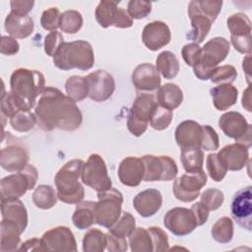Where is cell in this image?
Wrapping results in <instances>:
<instances>
[{
  "label": "cell",
  "instance_id": "obj_39",
  "mask_svg": "<svg viewBox=\"0 0 252 252\" xmlns=\"http://www.w3.org/2000/svg\"><path fill=\"white\" fill-rule=\"evenodd\" d=\"M213 238L219 243H228L233 237V221L228 217L219 219L211 230Z\"/></svg>",
  "mask_w": 252,
  "mask_h": 252
},
{
  "label": "cell",
  "instance_id": "obj_58",
  "mask_svg": "<svg viewBox=\"0 0 252 252\" xmlns=\"http://www.w3.org/2000/svg\"><path fill=\"white\" fill-rule=\"evenodd\" d=\"M33 4L34 1L32 0H12L10 2L11 12L21 16H27L32 11Z\"/></svg>",
  "mask_w": 252,
  "mask_h": 252
},
{
  "label": "cell",
  "instance_id": "obj_36",
  "mask_svg": "<svg viewBox=\"0 0 252 252\" xmlns=\"http://www.w3.org/2000/svg\"><path fill=\"white\" fill-rule=\"evenodd\" d=\"M129 244L133 252H151L153 243L150 232L144 227H135L129 235Z\"/></svg>",
  "mask_w": 252,
  "mask_h": 252
},
{
  "label": "cell",
  "instance_id": "obj_47",
  "mask_svg": "<svg viewBox=\"0 0 252 252\" xmlns=\"http://www.w3.org/2000/svg\"><path fill=\"white\" fill-rule=\"evenodd\" d=\"M237 77L236 69L232 65L217 67L210 80L215 84H231Z\"/></svg>",
  "mask_w": 252,
  "mask_h": 252
},
{
  "label": "cell",
  "instance_id": "obj_9",
  "mask_svg": "<svg viewBox=\"0 0 252 252\" xmlns=\"http://www.w3.org/2000/svg\"><path fill=\"white\" fill-rule=\"evenodd\" d=\"M81 180L85 185L93 188L96 192L108 190L112 185L106 164L103 158L97 154L91 155L87 162H84L81 170Z\"/></svg>",
  "mask_w": 252,
  "mask_h": 252
},
{
  "label": "cell",
  "instance_id": "obj_4",
  "mask_svg": "<svg viewBox=\"0 0 252 252\" xmlns=\"http://www.w3.org/2000/svg\"><path fill=\"white\" fill-rule=\"evenodd\" d=\"M53 63L58 69L64 71L71 69L90 70L94 63L93 47L86 40L64 41L53 56Z\"/></svg>",
  "mask_w": 252,
  "mask_h": 252
},
{
  "label": "cell",
  "instance_id": "obj_31",
  "mask_svg": "<svg viewBox=\"0 0 252 252\" xmlns=\"http://www.w3.org/2000/svg\"><path fill=\"white\" fill-rule=\"evenodd\" d=\"M94 203L93 201H82L77 204L72 216L74 225L79 229L91 227L94 221Z\"/></svg>",
  "mask_w": 252,
  "mask_h": 252
},
{
  "label": "cell",
  "instance_id": "obj_20",
  "mask_svg": "<svg viewBox=\"0 0 252 252\" xmlns=\"http://www.w3.org/2000/svg\"><path fill=\"white\" fill-rule=\"evenodd\" d=\"M132 83L139 92H154L160 87V77L156 66L150 63L138 65L132 73Z\"/></svg>",
  "mask_w": 252,
  "mask_h": 252
},
{
  "label": "cell",
  "instance_id": "obj_42",
  "mask_svg": "<svg viewBox=\"0 0 252 252\" xmlns=\"http://www.w3.org/2000/svg\"><path fill=\"white\" fill-rule=\"evenodd\" d=\"M83 26V17L76 10H68L62 13L60 19V30L65 33H76Z\"/></svg>",
  "mask_w": 252,
  "mask_h": 252
},
{
  "label": "cell",
  "instance_id": "obj_16",
  "mask_svg": "<svg viewBox=\"0 0 252 252\" xmlns=\"http://www.w3.org/2000/svg\"><path fill=\"white\" fill-rule=\"evenodd\" d=\"M252 187L250 185L237 191L231 201L230 211L238 225L250 231L252 229Z\"/></svg>",
  "mask_w": 252,
  "mask_h": 252
},
{
  "label": "cell",
  "instance_id": "obj_14",
  "mask_svg": "<svg viewBox=\"0 0 252 252\" xmlns=\"http://www.w3.org/2000/svg\"><path fill=\"white\" fill-rule=\"evenodd\" d=\"M45 251L72 252L77 251V241L68 226L59 225L45 231L40 238Z\"/></svg>",
  "mask_w": 252,
  "mask_h": 252
},
{
  "label": "cell",
  "instance_id": "obj_10",
  "mask_svg": "<svg viewBox=\"0 0 252 252\" xmlns=\"http://www.w3.org/2000/svg\"><path fill=\"white\" fill-rule=\"evenodd\" d=\"M219 126L225 136L234 139L248 149L252 145V126L244 116L236 111L223 113L219 119Z\"/></svg>",
  "mask_w": 252,
  "mask_h": 252
},
{
  "label": "cell",
  "instance_id": "obj_57",
  "mask_svg": "<svg viewBox=\"0 0 252 252\" xmlns=\"http://www.w3.org/2000/svg\"><path fill=\"white\" fill-rule=\"evenodd\" d=\"M231 43L235 50L243 54L251 53V34L244 36H230Z\"/></svg>",
  "mask_w": 252,
  "mask_h": 252
},
{
  "label": "cell",
  "instance_id": "obj_37",
  "mask_svg": "<svg viewBox=\"0 0 252 252\" xmlns=\"http://www.w3.org/2000/svg\"><path fill=\"white\" fill-rule=\"evenodd\" d=\"M230 36H244L251 34V22L243 13H234L226 20Z\"/></svg>",
  "mask_w": 252,
  "mask_h": 252
},
{
  "label": "cell",
  "instance_id": "obj_52",
  "mask_svg": "<svg viewBox=\"0 0 252 252\" xmlns=\"http://www.w3.org/2000/svg\"><path fill=\"white\" fill-rule=\"evenodd\" d=\"M203 136L201 143V150L216 151L219 149L220 140L216 130L210 125H203Z\"/></svg>",
  "mask_w": 252,
  "mask_h": 252
},
{
  "label": "cell",
  "instance_id": "obj_17",
  "mask_svg": "<svg viewBox=\"0 0 252 252\" xmlns=\"http://www.w3.org/2000/svg\"><path fill=\"white\" fill-rule=\"evenodd\" d=\"M89 88V97L100 102L107 100L114 93L115 81L110 73L105 70H96L90 73L87 77Z\"/></svg>",
  "mask_w": 252,
  "mask_h": 252
},
{
  "label": "cell",
  "instance_id": "obj_43",
  "mask_svg": "<svg viewBox=\"0 0 252 252\" xmlns=\"http://www.w3.org/2000/svg\"><path fill=\"white\" fill-rule=\"evenodd\" d=\"M206 167L209 176L216 182L221 181L227 172V168L223 161L220 159L218 154L214 153L207 156Z\"/></svg>",
  "mask_w": 252,
  "mask_h": 252
},
{
  "label": "cell",
  "instance_id": "obj_59",
  "mask_svg": "<svg viewBox=\"0 0 252 252\" xmlns=\"http://www.w3.org/2000/svg\"><path fill=\"white\" fill-rule=\"evenodd\" d=\"M190 210L192 211V213L195 217L198 226L203 225L208 220L210 210L201 201L193 204Z\"/></svg>",
  "mask_w": 252,
  "mask_h": 252
},
{
  "label": "cell",
  "instance_id": "obj_12",
  "mask_svg": "<svg viewBox=\"0 0 252 252\" xmlns=\"http://www.w3.org/2000/svg\"><path fill=\"white\" fill-rule=\"evenodd\" d=\"M116 1L102 0L98 3L94 16L96 22L102 28H108L114 26L120 29H126L133 26V19L128 12L118 7Z\"/></svg>",
  "mask_w": 252,
  "mask_h": 252
},
{
  "label": "cell",
  "instance_id": "obj_40",
  "mask_svg": "<svg viewBox=\"0 0 252 252\" xmlns=\"http://www.w3.org/2000/svg\"><path fill=\"white\" fill-rule=\"evenodd\" d=\"M23 109H29V107L11 91L5 92L3 88V93L1 95V116L11 118L14 114Z\"/></svg>",
  "mask_w": 252,
  "mask_h": 252
},
{
  "label": "cell",
  "instance_id": "obj_54",
  "mask_svg": "<svg viewBox=\"0 0 252 252\" xmlns=\"http://www.w3.org/2000/svg\"><path fill=\"white\" fill-rule=\"evenodd\" d=\"M63 35L61 32L57 31L50 32L48 34L45 35L44 37V51L48 56H54L55 53L58 51L62 43L64 42L63 40Z\"/></svg>",
  "mask_w": 252,
  "mask_h": 252
},
{
  "label": "cell",
  "instance_id": "obj_15",
  "mask_svg": "<svg viewBox=\"0 0 252 252\" xmlns=\"http://www.w3.org/2000/svg\"><path fill=\"white\" fill-rule=\"evenodd\" d=\"M163 224L176 236H185L198 226L192 211L183 207L170 209L163 218Z\"/></svg>",
  "mask_w": 252,
  "mask_h": 252
},
{
  "label": "cell",
  "instance_id": "obj_48",
  "mask_svg": "<svg viewBox=\"0 0 252 252\" xmlns=\"http://www.w3.org/2000/svg\"><path fill=\"white\" fill-rule=\"evenodd\" d=\"M224 200L223 193L216 188H209L206 189L201 194V202L210 210L216 211L222 205Z\"/></svg>",
  "mask_w": 252,
  "mask_h": 252
},
{
  "label": "cell",
  "instance_id": "obj_7",
  "mask_svg": "<svg viewBox=\"0 0 252 252\" xmlns=\"http://www.w3.org/2000/svg\"><path fill=\"white\" fill-rule=\"evenodd\" d=\"M37 178V169L30 163L23 170L2 178L0 182L1 200L21 198L28 190L33 189Z\"/></svg>",
  "mask_w": 252,
  "mask_h": 252
},
{
  "label": "cell",
  "instance_id": "obj_60",
  "mask_svg": "<svg viewBox=\"0 0 252 252\" xmlns=\"http://www.w3.org/2000/svg\"><path fill=\"white\" fill-rule=\"evenodd\" d=\"M19 251H45L41 242V239L38 238H31L27 241L21 243Z\"/></svg>",
  "mask_w": 252,
  "mask_h": 252
},
{
  "label": "cell",
  "instance_id": "obj_24",
  "mask_svg": "<svg viewBox=\"0 0 252 252\" xmlns=\"http://www.w3.org/2000/svg\"><path fill=\"white\" fill-rule=\"evenodd\" d=\"M220 159L225 164L227 170H241L249 159L248 148L240 143H234L224 146L218 153Z\"/></svg>",
  "mask_w": 252,
  "mask_h": 252
},
{
  "label": "cell",
  "instance_id": "obj_55",
  "mask_svg": "<svg viewBox=\"0 0 252 252\" xmlns=\"http://www.w3.org/2000/svg\"><path fill=\"white\" fill-rule=\"evenodd\" d=\"M106 235V250L110 252H124L128 248L126 237H121L110 231L105 233Z\"/></svg>",
  "mask_w": 252,
  "mask_h": 252
},
{
  "label": "cell",
  "instance_id": "obj_46",
  "mask_svg": "<svg viewBox=\"0 0 252 252\" xmlns=\"http://www.w3.org/2000/svg\"><path fill=\"white\" fill-rule=\"evenodd\" d=\"M193 3L196 8L213 23L218 18L222 6V1L220 0H193Z\"/></svg>",
  "mask_w": 252,
  "mask_h": 252
},
{
  "label": "cell",
  "instance_id": "obj_28",
  "mask_svg": "<svg viewBox=\"0 0 252 252\" xmlns=\"http://www.w3.org/2000/svg\"><path fill=\"white\" fill-rule=\"evenodd\" d=\"M214 106L218 110H226L235 104L238 96L237 89L231 84H220L210 90Z\"/></svg>",
  "mask_w": 252,
  "mask_h": 252
},
{
  "label": "cell",
  "instance_id": "obj_11",
  "mask_svg": "<svg viewBox=\"0 0 252 252\" xmlns=\"http://www.w3.org/2000/svg\"><path fill=\"white\" fill-rule=\"evenodd\" d=\"M145 166V181H169L173 180L178 168L173 158L168 156L145 155L141 157Z\"/></svg>",
  "mask_w": 252,
  "mask_h": 252
},
{
  "label": "cell",
  "instance_id": "obj_41",
  "mask_svg": "<svg viewBox=\"0 0 252 252\" xmlns=\"http://www.w3.org/2000/svg\"><path fill=\"white\" fill-rule=\"evenodd\" d=\"M35 124V114L28 109L20 110L10 118V125L18 132H29Z\"/></svg>",
  "mask_w": 252,
  "mask_h": 252
},
{
  "label": "cell",
  "instance_id": "obj_8",
  "mask_svg": "<svg viewBox=\"0 0 252 252\" xmlns=\"http://www.w3.org/2000/svg\"><path fill=\"white\" fill-rule=\"evenodd\" d=\"M157 105L156 96L147 93L135 98L127 117V127L132 135L140 137L146 132L152 112Z\"/></svg>",
  "mask_w": 252,
  "mask_h": 252
},
{
  "label": "cell",
  "instance_id": "obj_22",
  "mask_svg": "<svg viewBox=\"0 0 252 252\" xmlns=\"http://www.w3.org/2000/svg\"><path fill=\"white\" fill-rule=\"evenodd\" d=\"M30 155L26 148L20 145H9L1 150L0 164L10 172L23 170L29 161Z\"/></svg>",
  "mask_w": 252,
  "mask_h": 252
},
{
  "label": "cell",
  "instance_id": "obj_30",
  "mask_svg": "<svg viewBox=\"0 0 252 252\" xmlns=\"http://www.w3.org/2000/svg\"><path fill=\"white\" fill-rule=\"evenodd\" d=\"M156 99L158 105L173 110L177 108L183 100L181 89L173 83H166L160 86L156 94Z\"/></svg>",
  "mask_w": 252,
  "mask_h": 252
},
{
  "label": "cell",
  "instance_id": "obj_1",
  "mask_svg": "<svg viewBox=\"0 0 252 252\" xmlns=\"http://www.w3.org/2000/svg\"><path fill=\"white\" fill-rule=\"evenodd\" d=\"M33 113L37 126L43 131H74L83 121L82 112L76 101L54 87L45 88L34 106Z\"/></svg>",
  "mask_w": 252,
  "mask_h": 252
},
{
  "label": "cell",
  "instance_id": "obj_44",
  "mask_svg": "<svg viewBox=\"0 0 252 252\" xmlns=\"http://www.w3.org/2000/svg\"><path fill=\"white\" fill-rule=\"evenodd\" d=\"M135 218L129 212H123L122 216L118 219V220L108 229L111 233L116 234L118 236L129 237V235L135 229Z\"/></svg>",
  "mask_w": 252,
  "mask_h": 252
},
{
  "label": "cell",
  "instance_id": "obj_29",
  "mask_svg": "<svg viewBox=\"0 0 252 252\" xmlns=\"http://www.w3.org/2000/svg\"><path fill=\"white\" fill-rule=\"evenodd\" d=\"M22 231L18 224L12 220H1V252H13L19 249L21 245Z\"/></svg>",
  "mask_w": 252,
  "mask_h": 252
},
{
  "label": "cell",
  "instance_id": "obj_5",
  "mask_svg": "<svg viewBox=\"0 0 252 252\" xmlns=\"http://www.w3.org/2000/svg\"><path fill=\"white\" fill-rule=\"evenodd\" d=\"M229 48V41L222 36H216L206 42L202 47L200 61L193 67L195 76L202 81L209 80L218 65L228 55Z\"/></svg>",
  "mask_w": 252,
  "mask_h": 252
},
{
  "label": "cell",
  "instance_id": "obj_38",
  "mask_svg": "<svg viewBox=\"0 0 252 252\" xmlns=\"http://www.w3.org/2000/svg\"><path fill=\"white\" fill-rule=\"evenodd\" d=\"M106 247V235L97 228L88 230L83 238L84 252H102Z\"/></svg>",
  "mask_w": 252,
  "mask_h": 252
},
{
  "label": "cell",
  "instance_id": "obj_19",
  "mask_svg": "<svg viewBox=\"0 0 252 252\" xmlns=\"http://www.w3.org/2000/svg\"><path fill=\"white\" fill-rule=\"evenodd\" d=\"M175 141L181 150L201 149L203 127L194 120H185L175 130Z\"/></svg>",
  "mask_w": 252,
  "mask_h": 252
},
{
  "label": "cell",
  "instance_id": "obj_34",
  "mask_svg": "<svg viewBox=\"0 0 252 252\" xmlns=\"http://www.w3.org/2000/svg\"><path fill=\"white\" fill-rule=\"evenodd\" d=\"M65 91L74 101H81L89 96V88L86 77L71 76L65 83Z\"/></svg>",
  "mask_w": 252,
  "mask_h": 252
},
{
  "label": "cell",
  "instance_id": "obj_56",
  "mask_svg": "<svg viewBox=\"0 0 252 252\" xmlns=\"http://www.w3.org/2000/svg\"><path fill=\"white\" fill-rule=\"evenodd\" d=\"M19 42L16 38L8 35H2L0 41V52L4 55H14L19 51Z\"/></svg>",
  "mask_w": 252,
  "mask_h": 252
},
{
  "label": "cell",
  "instance_id": "obj_62",
  "mask_svg": "<svg viewBox=\"0 0 252 252\" xmlns=\"http://www.w3.org/2000/svg\"><path fill=\"white\" fill-rule=\"evenodd\" d=\"M250 54H247V56L243 59V62H242V68L244 70V72L246 73V77H247V82L248 84L250 85V82H251V77H250V73H251V68H250Z\"/></svg>",
  "mask_w": 252,
  "mask_h": 252
},
{
  "label": "cell",
  "instance_id": "obj_18",
  "mask_svg": "<svg viewBox=\"0 0 252 252\" xmlns=\"http://www.w3.org/2000/svg\"><path fill=\"white\" fill-rule=\"evenodd\" d=\"M171 32L168 26L161 21H154L145 26L142 32V40L145 46L153 51L158 50L168 44Z\"/></svg>",
  "mask_w": 252,
  "mask_h": 252
},
{
  "label": "cell",
  "instance_id": "obj_2",
  "mask_svg": "<svg viewBox=\"0 0 252 252\" xmlns=\"http://www.w3.org/2000/svg\"><path fill=\"white\" fill-rule=\"evenodd\" d=\"M84 161L79 158L65 163L56 173L54 183L58 199L66 204H79L85 197V190L79 181Z\"/></svg>",
  "mask_w": 252,
  "mask_h": 252
},
{
  "label": "cell",
  "instance_id": "obj_45",
  "mask_svg": "<svg viewBox=\"0 0 252 252\" xmlns=\"http://www.w3.org/2000/svg\"><path fill=\"white\" fill-rule=\"evenodd\" d=\"M172 120V110L164 108L160 105H157L152 112L150 118V125L153 129L161 131L166 129Z\"/></svg>",
  "mask_w": 252,
  "mask_h": 252
},
{
  "label": "cell",
  "instance_id": "obj_32",
  "mask_svg": "<svg viewBox=\"0 0 252 252\" xmlns=\"http://www.w3.org/2000/svg\"><path fill=\"white\" fill-rule=\"evenodd\" d=\"M156 68L163 78L170 80L177 76L179 72V62L172 52L165 50L158 55Z\"/></svg>",
  "mask_w": 252,
  "mask_h": 252
},
{
  "label": "cell",
  "instance_id": "obj_50",
  "mask_svg": "<svg viewBox=\"0 0 252 252\" xmlns=\"http://www.w3.org/2000/svg\"><path fill=\"white\" fill-rule=\"evenodd\" d=\"M148 231L152 238L153 251L162 252L168 250V237L162 228L158 226H151L148 228Z\"/></svg>",
  "mask_w": 252,
  "mask_h": 252
},
{
  "label": "cell",
  "instance_id": "obj_53",
  "mask_svg": "<svg viewBox=\"0 0 252 252\" xmlns=\"http://www.w3.org/2000/svg\"><path fill=\"white\" fill-rule=\"evenodd\" d=\"M201 52H202V47H200L199 44L196 42H191V43L185 44L182 47L181 55L183 60L188 66L194 67L200 61Z\"/></svg>",
  "mask_w": 252,
  "mask_h": 252
},
{
  "label": "cell",
  "instance_id": "obj_3",
  "mask_svg": "<svg viewBox=\"0 0 252 252\" xmlns=\"http://www.w3.org/2000/svg\"><path fill=\"white\" fill-rule=\"evenodd\" d=\"M11 92L17 95L28 107L35 106L36 98L45 90V79L41 72L27 68L16 69L10 79Z\"/></svg>",
  "mask_w": 252,
  "mask_h": 252
},
{
  "label": "cell",
  "instance_id": "obj_21",
  "mask_svg": "<svg viewBox=\"0 0 252 252\" xmlns=\"http://www.w3.org/2000/svg\"><path fill=\"white\" fill-rule=\"evenodd\" d=\"M118 178L120 182L128 187H136L144 179L145 166L141 158L127 157L123 158L118 166Z\"/></svg>",
  "mask_w": 252,
  "mask_h": 252
},
{
  "label": "cell",
  "instance_id": "obj_26",
  "mask_svg": "<svg viewBox=\"0 0 252 252\" xmlns=\"http://www.w3.org/2000/svg\"><path fill=\"white\" fill-rule=\"evenodd\" d=\"M1 215L3 220L16 222L22 233L28 225V212L22 201L19 199L1 200Z\"/></svg>",
  "mask_w": 252,
  "mask_h": 252
},
{
  "label": "cell",
  "instance_id": "obj_49",
  "mask_svg": "<svg viewBox=\"0 0 252 252\" xmlns=\"http://www.w3.org/2000/svg\"><path fill=\"white\" fill-rule=\"evenodd\" d=\"M61 13L58 8L51 7L47 10H44L41 14L40 25L46 31H56L60 27V19Z\"/></svg>",
  "mask_w": 252,
  "mask_h": 252
},
{
  "label": "cell",
  "instance_id": "obj_35",
  "mask_svg": "<svg viewBox=\"0 0 252 252\" xmlns=\"http://www.w3.org/2000/svg\"><path fill=\"white\" fill-rule=\"evenodd\" d=\"M180 160L186 172H198L203 170L204 153L201 149H183Z\"/></svg>",
  "mask_w": 252,
  "mask_h": 252
},
{
  "label": "cell",
  "instance_id": "obj_6",
  "mask_svg": "<svg viewBox=\"0 0 252 252\" xmlns=\"http://www.w3.org/2000/svg\"><path fill=\"white\" fill-rule=\"evenodd\" d=\"M123 195L115 188L97 192V202L94 203L95 223L110 228L120 218Z\"/></svg>",
  "mask_w": 252,
  "mask_h": 252
},
{
  "label": "cell",
  "instance_id": "obj_23",
  "mask_svg": "<svg viewBox=\"0 0 252 252\" xmlns=\"http://www.w3.org/2000/svg\"><path fill=\"white\" fill-rule=\"evenodd\" d=\"M162 205V196L158 189L150 188L138 193L133 199V207L143 218L154 216Z\"/></svg>",
  "mask_w": 252,
  "mask_h": 252
},
{
  "label": "cell",
  "instance_id": "obj_61",
  "mask_svg": "<svg viewBox=\"0 0 252 252\" xmlns=\"http://www.w3.org/2000/svg\"><path fill=\"white\" fill-rule=\"evenodd\" d=\"M250 91H251V87L250 85L248 86V88L243 92V95H242V106L248 111L251 112V95H250Z\"/></svg>",
  "mask_w": 252,
  "mask_h": 252
},
{
  "label": "cell",
  "instance_id": "obj_33",
  "mask_svg": "<svg viewBox=\"0 0 252 252\" xmlns=\"http://www.w3.org/2000/svg\"><path fill=\"white\" fill-rule=\"evenodd\" d=\"M57 199V192H55L52 186L46 184L37 186L32 193L33 204L35 207L42 210H48L55 206Z\"/></svg>",
  "mask_w": 252,
  "mask_h": 252
},
{
  "label": "cell",
  "instance_id": "obj_25",
  "mask_svg": "<svg viewBox=\"0 0 252 252\" xmlns=\"http://www.w3.org/2000/svg\"><path fill=\"white\" fill-rule=\"evenodd\" d=\"M188 16L191 20L192 30L187 33V37L199 44L208 35L213 22L196 8L193 1L188 5Z\"/></svg>",
  "mask_w": 252,
  "mask_h": 252
},
{
  "label": "cell",
  "instance_id": "obj_13",
  "mask_svg": "<svg viewBox=\"0 0 252 252\" xmlns=\"http://www.w3.org/2000/svg\"><path fill=\"white\" fill-rule=\"evenodd\" d=\"M207 184V175L204 170L198 172H187L175 179L172 191L179 201L188 203L194 201L201 189Z\"/></svg>",
  "mask_w": 252,
  "mask_h": 252
},
{
  "label": "cell",
  "instance_id": "obj_27",
  "mask_svg": "<svg viewBox=\"0 0 252 252\" xmlns=\"http://www.w3.org/2000/svg\"><path fill=\"white\" fill-rule=\"evenodd\" d=\"M33 20L29 16H21L10 12L4 23L6 32L14 38H26L33 32Z\"/></svg>",
  "mask_w": 252,
  "mask_h": 252
},
{
  "label": "cell",
  "instance_id": "obj_51",
  "mask_svg": "<svg viewBox=\"0 0 252 252\" xmlns=\"http://www.w3.org/2000/svg\"><path fill=\"white\" fill-rule=\"evenodd\" d=\"M152 11V3L149 1L131 0L127 5V12L132 19L140 20L146 18Z\"/></svg>",
  "mask_w": 252,
  "mask_h": 252
}]
</instances>
